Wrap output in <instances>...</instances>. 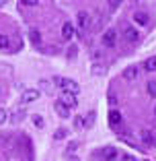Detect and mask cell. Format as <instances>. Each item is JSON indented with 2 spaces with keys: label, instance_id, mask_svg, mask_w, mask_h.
Here are the masks:
<instances>
[{
  "label": "cell",
  "instance_id": "15",
  "mask_svg": "<svg viewBox=\"0 0 156 161\" xmlns=\"http://www.w3.org/2000/svg\"><path fill=\"white\" fill-rule=\"evenodd\" d=\"M103 157H105L107 161H111V159H115V157H117V151L109 147V149H105V151H103Z\"/></svg>",
  "mask_w": 156,
  "mask_h": 161
},
{
  "label": "cell",
  "instance_id": "5",
  "mask_svg": "<svg viewBox=\"0 0 156 161\" xmlns=\"http://www.w3.org/2000/svg\"><path fill=\"white\" fill-rule=\"evenodd\" d=\"M123 37L128 39L129 43H136L138 39H140V35H138V31H136V29L132 27V25H128V27L123 29Z\"/></svg>",
  "mask_w": 156,
  "mask_h": 161
},
{
  "label": "cell",
  "instance_id": "19",
  "mask_svg": "<svg viewBox=\"0 0 156 161\" xmlns=\"http://www.w3.org/2000/svg\"><path fill=\"white\" fill-rule=\"evenodd\" d=\"M146 87H148V93H150L152 97H156V83H154V80H150Z\"/></svg>",
  "mask_w": 156,
  "mask_h": 161
},
{
  "label": "cell",
  "instance_id": "2",
  "mask_svg": "<svg viewBox=\"0 0 156 161\" xmlns=\"http://www.w3.org/2000/svg\"><path fill=\"white\" fill-rule=\"evenodd\" d=\"M76 19H78V29H80V33L88 31V27L93 25V21H90V14L86 13V10H80V13L76 14Z\"/></svg>",
  "mask_w": 156,
  "mask_h": 161
},
{
  "label": "cell",
  "instance_id": "18",
  "mask_svg": "<svg viewBox=\"0 0 156 161\" xmlns=\"http://www.w3.org/2000/svg\"><path fill=\"white\" fill-rule=\"evenodd\" d=\"M31 120H33V124H35L37 128H43V118H41L39 114H33V118H31Z\"/></svg>",
  "mask_w": 156,
  "mask_h": 161
},
{
  "label": "cell",
  "instance_id": "16",
  "mask_svg": "<svg viewBox=\"0 0 156 161\" xmlns=\"http://www.w3.org/2000/svg\"><path fill=\"white\" fill-rule=\"evenodd\" d=\"M23 118H25V109H19V112H14V114H13L10 122H14V124H17V122H21Z\"/></svg>",
  "mask_w": 156,
  "mask_h": 161
},
{
  "label": "cell",
  "instance_id": "9",
  "mask_svg": "<svg viewBox=\"0 0 156 161\" xmlns=\"http://www.w3.org/2000/svg\"><path fill=\"white\" fill-rule=\"evenodd\" d=\"M142 142H144V145H148V147H154V145H156L154 132H150V130H142Z\"/></svg>",
  "mask_w": 156,
  "mask_h": 161
},
{
  "label": "cell",
  "instance_id": "26",
  "mask_svg": "<svg viewBox=\"0 0 156 161\" xmlns=\"http://www.w3.org/2000/svg\"><path fill=\"white\" fill-rule=\"evenodd\" d=\"M66 161H80V159H78V157H76V155H70V157H68Z\"/></svg>",
  "mask_w": 156,
  "mask_h": 161
},
{
  "label": "cell",
  "instance_id": "25",
  "mask_svg": "<svg viewBox=\"0 0 156 161\" xmlns=\"http://www.w3.org/2000/svg\"><path fill=\"white\" fill-rule=\"evenodd\" d=\"M123 161H138L136 157H132V155H123Z\"/></svg>",
  "mask_w": 156,
  "mask_h": 161
},
{
  "label": "cell",
  "instance_id": "27",
  "mask_svg": "<svg viewBox=\"0 0 156 161\" xmlns=\"http://www.w3.org/2000/svg\"><path fill=\"white\" fill-rule=\"evenodd\" d=\"M2 4H4V2H2V0H0V6H2Z\"/></svg>",
  "mask_w": 156,
  "mask_h": 161
},
{
  "label": "cell",
  "instance_id": "1",
  "mask_svg": "<svg viewBox=\"0 0 156 161\" xmlns=\"http://www.w3.org/2000/svg\"><path fill=\"white\" fill-rule=\"evenodd\" d=\"M60 85H62V89H64V93H70V95H74V97L80 93V85L72 79H62Z\"/></svg>",
  "mask_w": 156,
  "mask_h": 161
},
{
  "label": "cell",
  "instance_id": "12",
  "mask_svg": "<svg viewBox=\"0 0 156 161\" xmlns=\"http://www.w3.org/2000/svg\"><path fill=\"white\" fill-rule=\"evenodd\" d=\"M133 21H136L138 25H142V27H144V25H148V21H150V19H148L146 13H136V14H133Z\"/></svg>",
  "mask_w": 156,
  "mask_h": 161
},
{
  "label": "cell",
  "instance_id": "20",
  "mask_svg": "<svg viewBox=\"0 0 156 161\" xmlns=\"http://www.w3.org/2000/svg\"><path fill=\"white\" fill-rule=\"evenodd\" d=\"M6 120H8V114H6V109L0 108V124H4Z\"/></svg>",
  "mask_w": 156,
  "mask_h": 161
},
{
  "label": "cell",
  "instance_id": "10",
  "mask_svg": "<svg viewBox=\"0 0 156 161\" xmlns=\"http://www.w3.org/2000/svg\"><path fill=\"white\" fill-rule=\"evenodd\" d=\"M62 37L66 39V42H70V39L74 37V27H72L70 23H66L64 27H62Z\"/></svg>",
  "mask_w": 156,
  "mask_h": 161
},
{
  "label": "cell",
  "instance_id": "14",
  "mask_svg": "<svg viewBox=\"0 0 156 161\" xmlns=\"http://www.w3.org/2000/svg\"><path fill=\"white\" fill-rule=\"evenodd\" d=\"M29 37H31V42H33L35 46H39V43H41V35H39L37 29H31V31H29Z\"/></svg>",
  "mask_w": 156,
  "mask_h": 161
},
{
  "label": "cell",
  "instance_id": "11",
  "mask_svg": "<svg viewBox=\"0 0 156 161\" xmlns=\"http://www.w3.org/2000/svg\"><path fill=\"white\" fill-rule=\"evenodd\" d=\"M123 76H125L128 80H136V79H138V68H136V66L125 68V70H123Z\"/></svg>",
  "mask_w": 156,
  "mask_h": 161
},
{
  "label": "cell",
  "instance_id": "7",
  "mask_svg": "<svg viewBox=\"0 0 156 161\" xmlns=\"http://www.w3.org/2000/svg\"><path fill=\"white\" fill-rule=\"evenodd\" d=\"M53 108H56V114L60 116V118H64V120L70 118V109H68L66 105L62 103V101H56V103H53Z\"/></svg>",
  "mask_w": 156,
  "mask_h": 161
},
{
  "label": "cell",
  "instance_id": "4",
  "mask_svg": "<svg viewBox=\"0 0 156 161\" xmlns=\"http://www.w3.org/2000/svg\"><path fill=\"white\" fill-rule=\"evenodd\" d=\"M103 43L107 47H115V43H117V31L115 29H107L103 33Z\"/></svg>",
  "mask_w": 156,
  "mask_h": 161
},
{
  "label": "cell",
  "instance_id": "3",
  "mask_svg": "<svg viewBox=\"0 0 156 161\" xmlns=\"http://www.w3.org/2000/svg\"><path fill=\"white\" fill-rule=\"evenodd\" d=\"M121 122H123L121 114H119L117 109H111V112H109V126L113 128V130H119V128H121Z\"/></svg>",
  "mask_w": 156,
  "mask_h": 161
},
{
  "label": "cell",
  "instance_id": "8",
  "mask_svg": "<svg viewBox=\"0 0 156 161\" xmlns=\"http://www.w3.org/2000/svg\"><path fill=\"white\" fill-rule=\"evenodd\" d=\"M60 101L66 105L68 109H72V108H76V105H78V103H76V97H74V95H70V93H62V99Z\"/></svg>",
  "mask_w": 156,
  "mask_h": 161
},
{
  "label": "cell",
  "instance_id": "28",
  "mask_svg": "<svg viewBox=\"0 0 156 161\" xmlns=\"http://www.w3.org/2000/svg\"><path fill=\"white\" fill-rule=\"evenodd\" d=\"M154 112H156V109H154Z\"/></svg>",
  "mask_w": 156,
  "mask_h": 161
},
{
  "label": "cell",
  "instance_id": "17",
  "mask_svg": "<svg viewBox=\"0 0 156 161\" xmlns=\"http://www.w3.org/2000/svg\"><path fill=\"white\" fill-rule=\"evenodd\" d=\"M8 46H10V39L6 37V35H2V33H0V50H6Z\"/></svg>",
  "mask_w": 156,
  "mask_h": 161
},
{
  "label": "cell",
  "instance_id": "6",
  "mask_svg": "<svg viewBox=\"0 0 156 161\" xmlns=\"http://www.w3.org/2000/svg\"><path fill=\"white\" fill-rule=\"evenodd\" d=\"M39 99V91L37 89H27L23 93V103H33Z\"/></svg>",
  "mask_w": 156,
  "mask_h": 161
},
{
  "label": "cell",
  "instance_id": "21",
  "mask_svg": "<svg viewBox=\"0 0 156 161\" xmlns=\"http://www.w3.org/2000/svg\"><path fill=\"white\" fill-rule=\"evenodd\" d=\"M107 4H109V8H111V10H117L121 2H119V0H111V2H107Z\"/></svg>",
  "mask_w": 156,
  "mask_h": 161
},
{
  "label": "cell",
  "instance_id": "13",
  "mask_svg": "<svg viewBox=\"0 0 156 161\" xmlns=\"http://www.w3.org/2000/svg\"><path fill=\"white\" fill-rule=\"evenodd\" d=\"M144 68H146L148 72H154L156 70V56H152V58H148L146 62H144Z\"/></svg>",
  "mask_w": 156,
  "mask_h": 161
},
{
  "label": "cell",
  "instance_id": "22",
  "mask_svg": "<svg viewBox=\"0 0 156 161\" xmlns=\"http://www.w3.org/2000/svg\"><path fill=\"white\" fill-rule=\"evenodd\" d=\"M21 4H25V6H35V4H39L37 0H21Z\"/></svg>",
  "mask_w": 156,
  "mask_h": 161
},
{
  "label": "cell",
  "instance_id": "24",
  "mask_svg": "<svg viewBox=\"0 0 156 161\" xmlns=\"http://www.w3.org/2000/svg\"><path fill=\"white\" fill-rule=\"evenodd\" d=\"M64 134H66V130H62V128H60V130L56 132V138H64Z\"/></svg>",
  "mask_w": 156,
  "mask_h": 161
},
{
  "label": "cell",
  "instance_id": "23",
  "mask_svg": "<svg viewBox=\"0 0 156 161\" xmlns=\"http://www.w3.org/2000/svg\"><path fill=\"white\" fill-rule=\"evenodd\" d=\"M76 147H78V142H70V145H68V153L76 151Z\"/></svg>",
  "mask_w": 156,
  "mask_h": 161
}]
</instances>
